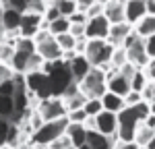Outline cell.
<instances>
[{
	"mask_svg": "<svg viewBox=\"0 0 155 149\" xmlns=\"http://www.w3.org/2000/svg\"><path fill=\"white\" fill-rule=\"evenodd\" d=\"M68 126L66 118H58V120H48L44 122L37 131H33L29 135V145L31 147H48L52 141H56Z\"/></svg>",
	"mask_w": 155,
	"mask_h": 149,
	"instance_id": "6da1fadb",
	"label": "cell"
},
{
	"mask_svg": "<svg viewBox=\"0 0 155 149\" xmlns=\"http://www.w3.org/2000/svg\"><path fill=\"white\" fill-rule=\"evenodd\" d=\"M112 52H114V46L107 44V39H87L85 58L89 60L91 66H97V68H101V71H107V68L112 66V64H110Z\"/></svg>",
	"mask_w": 155,
	"mask_h": 149,
	"instance_id": "7a4b0ae2",
	"label": "cell"
},
{
	"mask_svg": "<svg viewBox=\"0 0 155 149\" xmlns=\"http://www.w3.org/2000/svg\"><path fill=\"white\" fill-rule=\"evenodd\" d=\"M77 85H79L81 93H83L87 99H89V98H101V95L107 91V87H106V73H104L101 68H97V66H91V71L85 74Z\"/></svg>",
	"mask_w": 155,
	"mask_h": 149,
	"instance_id": "3957f363",
	"label": "cell"
},
{
	"mask_svg": "<svg viewBox=\"0 0 155 149\" xmlns=\"http://www.w3.org/2000/svg\"><path fill=\"white\" fill-rule=\"evenodd\" d=\"M48 79H50V89H52V95H54V98H60V95L66 91V87L72 83L68 62L54 60V62H52V71L48 73Z\"/></svg>",
	"mask_w": 155,
	"mask_h": 149,
	"instance_id": "277c9868",
	"label": "cell"
},
{
	"mask_svg": "<svg viewBox=\"0 0 155 149\" xmlns=\"http://www.w3.org/2000/svg\"><path fill=\"white\" fill-rule=\"evenodd\" d=\"M33 41H35V52L44 60L54 62V60H60L62 58V50L56 44V37L50 35L48 29H39L35 33V37H33Z\"/></svg>",
	"mask_w": 155,
	"mask_h": 149,
	"instance_id": "5b68a950",
	"label": "cell"
},
{
	"mask_svg": "<svg viewBox=\"0 0 155 149\" xmlns=\"http://www.w3.org/2000/svg\"><path fill=\"white\" fill-rule=\"evenodd\" d=\"M25 85L27 91L33 93L37 99L52 98V89H50V79L46 73L41 71H33V73H25Z\"/></svg>",
	"mask_w": 155,
	"mask_h": 149,
	"instance_id": "8992f818",
	"label": "cell"
},
{
	"mask_svg": "<svg viewBox=\"0 0 155 149\" xmlns=\"http://www.w3.org/2000/svg\"><path fill=\"white\" fill-rule=\"evenodd\" d=\"M37 114L41 116V120L44 122H48V120H58V118H66V108H64V104H62V99L60 98H46V99H39V104H37Z\"/></svg>",
	"mask_w": 155,
	"mask_h": 149,
	"instance_id": "52a82bcc",
	"label": "cell"
},
{
	"mask_svg": "<svg viewBox=\"0 0 155 149\" xmlns=\"http://www.w3.org/2000/svg\"><path fill=\"white\" fill-rule=\"evenodd\" d=\"M122 48L126 50V60L130 62L134 68H141V71H143L145 64L151 60V58L147 56V52H145V39H141L139 35L134 37L130 44L122 46Z\"/></svg>",
	"mask_w": 155,
	"mask_h": 149,
	"instance_id": "ba28073f",
	"label": "cell"
},
{
	"mask_svg": "<svg viewBox=\"0 0 155 149\" xmlns=\"http://www.w3.org/2000/svg\"><path fill=\"white\" fill-rule=\"evenodd\" d=\"M95 131L101 133L104 137H107V139H116V131H118V114L101 110L95 116Z\"/></svg>",
	"mask_w": 155,
	"mask_h": 149,
	"instance_id": "9c48e42d",
	"label": "cell"
},
{
	"mask_svg": "<svg viewBox=\"0 0 155 149\" xmlns=\"http://www.w3.org/2000/svg\"><path fill=\"white\" fill-rule=\"evenodd\" d=\"M110 21H107L104 15L93 17V19H87L85 23V37L87 39H107L110 33Z\"/></svg>",
	"mask_w": 155,
	"mask_h": 149,
	"instance_id": "30bf717a",
	"label": "cell"
},
{
	"mask_svg": "<svg viewBox=\"0 0 155 149\" xmlns=\"http://www.w3.org/2000/svg\"><path fill=\"white\" fill-rule=\"evenodd\" d=\"M41 21H44V15H39V12H31L27 11L23 12V17H21V27H19V35L21 37H35V33L41 29Z\"/></svg>",
	"mask_w": 155,
	"mask_h": 149,
	"instance_id": "8fae6325",
	"label": "cell"
},
{
	"mask_svg": "<svg viewBox=\"0 0 155 149\" xmlns=\"http://www.w3.org/2000/svg\"><path fill=\"white\" fill-rule=\"evenodd\" d=\"M60 99H62V104H64L66 112L77 110V108H83V104L87 101V98L81 93V89H79V85H77L74 81H72L71 85L66 87V91L60 95Z\"/></svg>",
	"mask_w": 155,
	"mask_h": 149,
	"instance_id": "7c38bea8",
	"label": "cell"
},
{
	"mask_svg": "<svg viewBox=\"0 0 155 149\" xmlns=\"http://www.w3.org/2000/svg\"><path fill=\"white\" fill-rule=\"evenodd\" d=\"M147 11H145V0H126L124 2V21L126 23H139V19H143Z\"/></svg>",
	"mask_w": 155,
	"mask_h": 149,
	"instance_id": "4fadbf2b",
	"label": "cell"
},
{
	"mask_svg": "<svg viewBox=\"0 0 155 149\" xmlns=\"http://www.w3.org/2000/svg\"><path fill=\"white\" fill-rule=\"evenodd\" d=\"M132 33V25L122 21V23H114L110 25V33H107V44H112L114 48L116 46H122V41Z\"/></svg>",
	"mask_w": 155,
	"mask_h": 149,
	"instance_id": "5bb4252c",
	"label": "cell"
},
{
	"mask_svg": "<svg viewBox=\"0 0 155 149\" xmlns=\"http://www.w3.org/2000/svg\"><path fill=\"white\" fill-rule=\"evenodd\" d=\"M68 68H71L72 81H74V83H79L85 74L91 71V64H89V60H87V58H85V54H77V56L68 62Z\"/></svg>",
	"mask_w": 155,
	"mask_h": 149,
	"instance_id": "9a60e30c",
	"label": "cell"
},
{
	"mask_svg": "<svg viewBox=\"0 0 155 149\" xmlns=\"http://www.w3.org/2000/svg\"><path fill=\"white\" fill-rule=\"evenodd\" d=\"M21 17H23V12L15 11L11 6H4V11H2V31H19V27H21Z\"/></svg>",
	"mask_w": 155,
	"mask_h": 149,
	"instance_id": "2e32d148",
	"label": "cell"
},
{
	"mask_svg": "<svg viewBox=\"0 0 155 149\" xmlns=\"http://www.w3.org/2000/svg\"><path fill=\"white\" fill-rule=\"evenodd\" d=\"M104 17H106L110 23H122L124 21V4L116 2V0H107L104 4Z\"/></svg>",
	"mask_w": 155,
	"mask_h": 149,
	"instance_id": "e0dca14e",
	"label": "cell"
},
{
	"mask_svg": "<svg viewBox=\"0 0 155 149\" xmlns=\"http://www.w3.org/2000/svg\"><path fill=\"white\" fill-rule=\"evenodd\" d=\"M132 31L141 37V39L153 35V33H155V17H153V15H145L143 19H139V23L132 25Z\"/></svg>",
	"mask_w": 155,
	"mask_h": 149,
	"instance_id": "ac0fdd59",
	"label": "cell"
},
{
	"mask_svg": "<svg viewBox=\"0 0 155 149\" xmlns=\"http://www.w3.org/2000/svg\"><path fill=\"white\" fill-rule=\"evenodd\" d=\"M87 145L91 149H114V139H107L97 131H87Z\"/></svg>",
	"mask_w": 155,
	"mask_h": 149,
	"instance_id": "d6986e66",
	"label": "cell"
},
{
	"mask_svg": "<svg viewBox=\"0 0 155 149\" xmlns=\"http://www.w3.org/2000/svg\"><path fill=\"white\" fill-rule=\"evenodd\" d=\"M99 99H101L104 110L114 112V114H118L120 110H124V108H126V106H124V99L120 98V95H116V93H112V91H106Z\"/></svg>",
	"mask_w": 155,
	"mask_h": 149,
	"instance_id": "ffe728a7",
	"label": "cell"
},
{
	"mask_svg": "<svg viewBox=\"0 0 155 149\" xmlns=\"http://www.w3.org/2000/svg\"><path fill=\"white\" fill-rule=\"evenodd\" d=\"M66 135L71 137L72 141V147H81L85 141H87V128H85L83 124H74V122H68L66 126Z\"/></svg>",
	"mask_w": 155,
	"mask_h": 149,
	"instance_id": "44dd1931",
	"label": "cell"
},
{
	"mask_svg": "<svg viewBox=\"0 0 155 149\" xmlns=\"http://www.w3.org/2000/svg\"><path fill=\"white\" fill-rule=\"evenodd\" d=\"M153 135H155V131H151V128L141 120V122L137 124V128H134V139H132V143H137L139 147H145V145L151 141Z\"/></svg>",
	"mask_w": 155,
	"mask_h": 149,
	"instance_id": "7402d4cb",
	"label": "cell"
},
{
	"mask_svg": "<svg viewBox=\"0 0 155 149\" xmlns=\"http://www.w3.org/2000/svg\"><path fill=\"white\" fill-rule=\"evenodd\" d=\"M68 29H71V21L66 17H58V19L48 23V31H50V35H54V37L60 35V33H66Z\"/></svg>",
	"mask_w": 155,
	"mask_h": 149,
	"instance_id": "603a6c76",
	"label": "cell"
},
{
	"mask_svg": "<svg viewBox=\"0 0 155 149\" xmlns=\"http://www.w3.org/2000/svg\"><path fill=\"white\" fill-rule=\"evenodd\" d=\"M12 116H15V101H12V98L0 93V118L12 120Z\"/></svg>",
	"mask_w": 155,
	"mask_h": 149,
	"instance_id": "cb8c5ba5",
	"label": "cell"
},
{
	"mask_svg": "<svg viewBox=\"0 0 155 149\" xmlns=\"http://www.w3.org/2000/svg\"><path fill=\"white\" fill-rule=\"evenodd\" d=\"M27 93L29 91H15L12 95V101H15V114H25L27 108H29V99H27Z\"/></svg>",
	"mask_w": 155,
	"mask_h": 149,
	"instance_id": "d4e9b609",
	"label": "cell"
},
{
	"mask_svg": "<svg viewBox=\"0 0 155 149\" xmlns=\"http://www.w3.org/2000/svg\"><path fill=\"white\" fill-rule=\"evenodd\" d=\"M15 50H17V52H23L27 56H31V54L35 52V41H33L31 37H21L19 35L17 44H15Z\"/></svg>",
	"mask_w": 155,
	"mask_h": 149,
	"instance_id": "484cf974",
	"label": "cell"
},
{
	"mask_svg": "<svg viewBox=\"0 0 155 149\" xmlns=\"http://www.w3.org/2000/svg\"><path fill=\"white\" fill-rule=\"evenodd\" d=\"M12 58H15V46L6 44V41H0V64L11 66Z\"/></svg>",
	"mask_w": 155,
	"mask_h": 149,
	"instance_id": "4316f807",
	"label": "cell"
},
{
	"mask_svg": "<svg viewBox=\"0 0 155 149\" xmlns=\"http://www.w3.org/2000/svg\"><path fill=\"white\" fill-rule=\"evenodd\" d=\"M83 110H85V114H87V116H97L99 112L104 110L101 99H99V98H89V99L83 104Z\"/></svg>",
	"mask_w": 155,
	"mask_h": 149,
	"instance_id": "83f0119b",
	"label": "cell"
},
{
	"mask_svg": "<svg viewBox=\"0 0 155 149\" xmlns=\"http://www.w3.org/2000/svg\"><path fill=\"white\" fill-rule=\"evenodd\" d=\"M126 50L122 48V46H116L114 52H112V58H110V64L114 66V68H120L122 64H126Z\"/></svg>",
	"mask_w": 155,
	"mask_h": 149,
	"instance_id": "f1b7e54d",
	"label": "cell"
},
{
	"mask_svg": "<svg viewBox=\"0 0 155 149\" xmlns=\"http://www.w3.org/2000/svg\"><path fill=\"white\" fill-rule=\"evenodd\" d=\"M44 64H46V60H44L37 52H33V54L27 58V71H25V73H33V71H41V73H44Z\"/></svg>",
	"mask_w": 155,
	"mask_h": 149,
	"instance_id": "f546056e",
	"label": "cell"
},
{
	"mask_svg": "<svg viewBox=\"0 0 155 149\" xmlns=\"http://www.w3.org/2000/svg\"><path fill=\"white\" fill-rule=\"evenodd\" d=\"M147 83H149V81H147V77H145V73L141 68L130 77V89L132 91H143V87L147 85Z\"/></svg>",
	"mask_w": 155,
	"mask_h": 149,
	"instance_id": "4dcf8cb0",
	"label": "cell"
},
{
	"mask_svg": "<svg viewBox=\"0 0 155 149\" xmlns=\"http://www.w3.org/2000/svg\"><path fill=\"white\" fill-rule=\"evenodd\" d=\"M56 8L60 11L62 17H66V19H68L72 12L77 11V2H74V0H58V2H56Z\"/></svg>",
	"mask_w": 155,
	"mask_h": 149,
	"instance_id": "1f68e13d",
	"label": "cell"
},
{
	"mask_svg": "<svg viewBox=\"0 0 155 149\" xmlns=\"http://www.w3.org/2000/svg\"><path fill=\"white\" fill-rule=\"evenodd\" d=\"M56 44H58V48L62 52H66V50H74V37L66 31V33H60L56 35Z\"/></svg>",
	"mask_w": 155,
	"mask_h": 149,
	"instance_id": "d6a6232c",
	"label": "cell"
},
{
	"mask_svg": "<svg viewBox=\"0 0 155 149\" xmlns=\"http://www.w3.org/2000/svg\"><path fill=\"white\" fill-rule=\"evenodd\" d=\"M48 149H74V147H72L71 137L66 135V131H64V133H62V135H60L56 141H52V143H50Z\"/></svg>",
	"mask_w": 155,
	"mask_h": 149,
	"instance_id": "836d02e7",
	"label": "cell"
},
{
	"mask_svg": "<svg viewBox=\"0 0 155 149\" xmlns=\"http://www.w3.org/2000/svg\"><path fill=\"white\" fill-rule=\"evenodd\" d=\"M66 120H68V122H74V124H83L85 120H87V114H85L83 108H77V110L66 112Z\"/></svg>",
	"mask_w": 155,
	"mask_h": 149,
	"instance_id": "e575fe53",
	"label": "cell"
},
{
	"mask_svg": "<svg viewBox=\"0 0 155 149\" xmlns=\"http://www.w3.org/2000/svg\"><path fill=\"white\" fill-rule=\"evenodd\" d=\"M48 0H29V4H27V11L31 12H39V15H44L46 8H48Z\"/></svg>",
	"mask_w": 155,
	"mask_h": 149,
	"instance_id": "d590c367",
	"label": "cell"
},
{
	"mask_svg": "<svg viewBox=\"0 0 155 149\" xmlns=\"http://www.w3.org/2000/svg\"><path fill=\"white\" fill-rule=\"evenodd\" d=\"M122 99H124V106H137V104L143 99V95H141V91H132L130 89Z\"/></svg>",
	"mask_w": 155,
	"mask_h": 149,
	"instance_id": "8d00e7d4",
	"label": "cell"
},
{
	"mask_svg": "<svg viewBox=\"0 0 155 149\" xmlns=\"http://www.w3.org/2000/svg\"><path fill=\"white\" fill-rule=\"evenodd\" d=\"M87 19H93V17H99V15H104V4L101 2H93V4H89L87 6Z\"/></svg>",
	"mask_w": 155,
	"mask_h": 149,
	"instance_id": "74e56055",
	"label": "cell"
},
{
	"mask_svg": "<svg viewBox=\"0 0 155 149\" xmlns=\"http://www.w3.org/2000/svg\"><path fill=\"white\" fill-rule=\"evenodd\" d=\"M15 91H17V87H15V81L12 79H6V81H2L0 83V93L2 95H15Z\"/></svg>",
	"mask_w": 155,
	"mask_h": 149,
	"instance_id": "f35d334b",
	"label": "cell"
},
{
	"mask_svg": "<svg viewBox=\"0 0 155 149\" xmlns=\"http://www.w3.org/2000/svg\"><path fill=\"white\" fill-rule=\"evenodd\" d=\"M143 73H145V77H147L149 83H155V58H151V60L145 64Z\"/></svg>",
	"mask_w": 155,
	"mask_h": 149,
	"instance_id": "ab89813d",
	"label": "cell"
},
{
	"mask_svg": "<svg viewBox=\"0 0 155 149\" xmlns=\"http://www.w3.org/2000/svg\"><path fill=\"white\" fill-rule=\"evenodd\" d=\"M8 128H11V122L8 120H4V118H0V147L6 143V139H8Z\"/></svg>",
	"mask_w": 155,
	"mask_h": 149,
	"instance_id": "60d3db41",
	"label": "cell"
},
{
	"mask_svg": "<svg viewBox=\"0 0 155 149\" xmlns=\"http://www.w3.org/2000/svg\"><path fill=\"white\" fill-rule=\"evenodd\" d=\"M58 17H62L60 15V11L56 8V4H48V8H46V12H44V21H54V19H58Z\"/></svg>",
	"mask_w": 155,
	"mask_h": 149,
	"instance_id": "b9f144b4",
	"label": "cell"
},
{
	"mask_svg": "<svg viewBox=\"0 0 155 149\" xmlns=\"http://www.w3.org/2000/svg\"><path fill=\"white\" fill-rule=\"evenodd\" d=\"M145 52H147L149 58H155V33L145 37Z\"/></svg>",
	"mask_w": 155,
	"mask_h": 149,
	"instance_id": "7bdbcfd3",
	"label": "cell"
},
{
	"mask_svg": "<svg viewBox=\"0 0 155 149\" xmlns=\"http://www.w3.org/2000/svg\"><path fill=\"white\" fill-rule=\"evenodd\" d=\"M27 4H29V0H8L6 2V6H11L19 12H27Z\"/></svg>",
	"mask_w": 155,
	"mask_h": 149,
	"instance_id": "ee69618b",
	"label": "cell"
},
{
	"mask_svg": "<svg viewBox=\"0 0 155 149\" xmlns=\"http://www.w3.org/2000/svg\"><path fill=\"white\" fill-rule=\"evenodd\" d=\"M68 33H71L74 39H77V37H83L85 35V23H71Z\"/></svg>",
	"mask_w": 155,
	"mask_h": 149,
	"instance_id": "f6af8a7d",
	"label": "cell"
},
{
	"mask_svg": "<svg viewBox=\"0 0 155 149\" xmlns=\"http://www.w3.org/2000/svg\"><path fill=\"white\" fill-rule=\"evenodd\" d=\"M68 21H71V23H87V12L77 8V11L68 17Z\"/></svg>",
	"mask_w": 155,
	"mask_h": 149,
	"instance_id": "bcb514c9",
	"label": "cell"
},
{
	"mask_svg": "<svg viewBox=\"0 0 155 149\" xmlns=\"http://www.w3.org/2000/svg\"><path fill=\"white\" fill-rule=\"evenodd\" d=\"M85 50H87V37H77L74 39V52L77 54H85Z\"/></svg>",
	"mask_w": 155,
	"mask_h": 149,
	"instance_id": "7dc6e473",
	"label": "cell"
},
{
	"mask_svg": "<svg viewBox=\"0 0 155 149\" xmlns=\"http://www.w3.org/2000/svg\"><path fill=\"white\" fill-rule=\"evenodd\" d=\"M12 68L11 66H4V64H0V83L2 81H6V79H12Z\"/></svg>",
	"mask_w": 155,
	"mask_h": 149,
	"instance_id": "c3c4849f",
	"label": "cell"
},
{
	"mask_svg": "<svg viewBox=\"0 0 155 149\" xmlns=\"http://www.w3.org/2000/svg\"><path fill=\"white\" fill-rule=\"evenodd\" d=\"M145 11H147V15L155 17V0H145Z\"/></svg>",
	"mask_w": 155,
	"mask_h": 149,
	"instance_id": "681fc988",
	"label": "cell"
},
{
	"mask_svg": "<svg viewBox=\"0 0 155 149\" xmlns=\"http://www.w3.org/2000/svg\"><path fill=\"white\" fill-rule=\"evenodd\" d=\"M2 11H4V6H2V4H0V35H2V33H4V31H2Z\"/></svg>",
	"mask_w": 155,
	"mask_h": 149,
	"instance_id": "f907efd6",
	"label": "cell"
},
{
	"mask_svg": "<svg viewBox=\"0 0 155 149\" xmlns=\"http://www.w3.org/2000/svg\"><path fill=\"white\" fill-rule=\"evenodd\" d=\"M149 110H151V114H155V99H153V101H149Z\"/></svg>",
	"mask_w": 155,
	"mask_h": 149,
	"instance_id": "816d5d0a",
	"label": "cell"
},
{
	"mask_svg": "<svg viewBox=\"0 0 155 149\" xmlns=\"http://www.w3.org/2000/svg\"><path fill=\"white\" fill-rule=\"evenodd\" d=\"M155 99V83H151V101Z\"/></svg>",
	"mask_w": 155,
	"mask_h": 149,
	"instance_id": "f5cc1de1",
	"label": "cell"
},
{
	"mask_svg": "<svg viewBox=\"0 0 155 149\" xmlns=\"http://www.w3.org/2000/svg\"><path fill=\"white\" fill-rule=\"evenodd\" d=\"M0 149H21V147H12V145H8V143H4Z\"/></svg>",
	"mask_w": 155,
	"mask_h": 149,
	"instance_id": "db71d44e",
	"label": "cell"
},
{
	"mask_svg": "<svg viewBox=\"0 0 155 149\" xmlns=\"http://www.w3.org/2000/svg\"><path fill=\"white\" fill-rule=\"evenodd\" d=\"M77 149H91V147H89V145H87V143H83V145H81V147H77Z\"/></svg>",
	"mask_w": 155,
	"mask_h": 149,
	"instance_id": "11a10c76",
	"label": "cell"
},
{
	"mask_svg": "<svg viewBox=\"0 0 155 149\" xmlns=\"http://www.w3.org/2000/svg\"><path fill=\"white\" fill-rule=\"evenodd\" d=\"M93 2H101V4H106L107 0H93Z\"/></svg>",
	"mask_w": 155,
	"mask_h": 149,
	"instance_id": "9f6ffc18",
	"label": "cell"
},
{
	"mask_svg": "<svg viewBox=\"0 0 155 149\" xmlns=\"http://www.w3.org/2000/svg\"><path fill=\"white\" fill-rule=\"evenodd\" d=\"M31 149H48V147H31Z\"/></svg>",
	"mask_w": 155,
	"mask_h": 149,
	"instance_id": "6f0895ef",
	"label": "cell"
},
{
	"mask_svg": "<svg viewBox=\"0 0 155 149\" xmlns=\"http://www.w3.org/2000/svg\"><path fill=\"white\" fill-rule=\"evenodd\" d=\"M116 2H122V4H124V2H126V0H116Z\"/></svg>",
	"mask_w": 155,
	"mask_h": 149,
	"instance_id": "680465c9",
	"label": "cell"
}]
</instances>
